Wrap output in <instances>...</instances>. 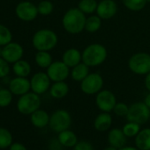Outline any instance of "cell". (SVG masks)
Instances as JSON below:
<instances>
[{"label":"cell","mask_w":150,"mask_h":150,"mask_svg":"<svg viewBox=\"0 0 150 150\" xmlns=\"http://www.w3.org/2000/svg\"><path fill=\"white\" fill-rule=\"evenodd\" d=\"M9 90L11 91L13 95L22 96L31 90L30 81L27 77H19L17 76L11 79L9 83Z\"/></svg>","instance_id":"obj_15"},{"label":"cell","mask_w":150,"mask_h":150,"mask_svg":"<svg viewBox=\"0 0 150 150\" xmlns=\"http://www.w3.org/2000/svg\"><path fill=\"white\" fill-rule=\"evenodd\" d=\"M34 61L36 64L42 69H48L53 62L52 56L48 51H37L35 54Z\"/></svg>","instance_id":"obj_25"},{"label":"cell","mask_w":150,"mask_h":150,"mask_svg":"<svg viewBox=\"0 0 150 150\" xmlns=\"http://www.w3.org/2000/svg\"><path fill=\"white\" fill-rule=\"evenodd\" d=\"M118 12V4L114 0H102L98 3L96 15L102 19H111Z\"/></svg>","instance_id":"obj_14"},{"label":"cell","mask_w":150,"mask_h":150,"mask_svg":"<svg viewBox=\"0 0 150 150\" xmlns=\"http://www.w3.org/2000/svg\"><path fill=\"white\" fill-rule=\"evenodd\" d=\"M62 62L70 69L82 62V52L75 47L66 49L62 55Z\"/></svg>","instance_id":"obj_17"},{"label":"cell","mask_w":150,"mask_h":150,"mask_svg":"<svg viewBox=\"0 0 150 150\" xmlns=\"http://www.w3.org/2000/svg\"><path fill=\"white\" fill-rule=\"evenodd\" d=\"M89 68L84 62H80L78 65L72 68L71 70V76L73 81L75 82H81L83 81L88 75H89Z\"/></svg>","instance_id":"obj_23"},{"label":"cell","mask_w":150,"mask_h":150,"mask_svg":"<svg viewBox=\"0 0 150 150\" xmlns=\"http://www.w3.org/2000/svg\"><path fill=\"white\" fill-rule=\"evenodd\" d=\"M129 69L139 76H146L150 72V54L140 52L133 54L128 61Z\"/></svg>","instance_id":"obj_6"},{"label":"cell","mask_w":150,"mask_h":150,"mask_svg":"<svg viewBox=\"0 0 150 150\" xmlns=\"http://www.w3.org/2000/svg\"><path fill=\"white\" fill-rule=\"evenodd\" d=\"M12 93L9 89H0V107H7L12 101Z\"/></svg>","instance_id":"obj_32"},{"label":"cell","mask_w":150,"mask_h":150,"mask_svg":"<svg viewBox=\"0 0 150 150\" xmlns=\"http://www.w3.org/2000/svg\"><path fill=\"white\" fill-rule=\"evenodd\" d=\"M50 115L44 110L38 109L30 115V121L36 128H44L50 124Z\"/></svg>","instance_id":"obj_19"},{"label":"cell","mask_w":150,"mask_h":150,"mask_svg":"<svg viewBox=\"0 0 150 150\" xmlns=\"http://www.w3.org/2000/svg\"><path fill=\"white\" fill-rule=\"evenodd\" d=\"M72 122V120L70 112L65 109H58L50 115L49 127L54 133L59 134L70 129Z\"/></svg>","instance_id":"obj_5"},{"label":"cell","mask_w":150,"mask_h":150,"mask_svg":"<svg viewBox=\"0 0 150 150\" xmlns=\"http://www.w3.org/2000/svg\"><path fill=\"white\" fill-rule=\"evenodd\" d=\"M102 18L95 15H90L89 17L87 18L86 19V24H85V30L90 33H96L99 31V29L102 26Z\"/></svg>","instance_id":"obj_26"},{"label":"cell","mask_w":150,"mask_h":150,"mask_svg":"<svg viewBox=\"0 0 150 150\" xmlns=\"http://www.w3.org/2000/svg\"><path fill=\"white\" fill-rule=\"evenodd\" d=\"M143 102H144V104H145V105L150 109V92H149V93L146 95V97H145Z\"/></svg>","instance_id":"obj_40"},{"label":"cell","mask_w":150,"mask_h":150,"mask_svg":"<svg viewBox=\"0 0 150 150\" xmlns=\"http://www.w3.org/2000/svg\"><path fill=\"white\" fill-rule=\"evenodd\" d=\"M10 73L9 62H7L2 56H0V78L5 77Z\"/></svg>","instance_id":"obj_35"},{"label":"cell","mask_w":150,"mask_h":150,"mask_svg":"<svg viewBox=\"0 0 150 150\" xmlns=\"http://www.w3.org/2000/svg\"><path fill=\"white\" fill-rule=\"evenodd\" d=\"M12 35L11 31L4 25L0 24V46H5L11 42Z\"/></svg>","instance_id":"obj_33"},{"label":"cell","mask_w":150,"mask_h":150,"mask_svg":"<svg viewBox=\"0 0 150 150\" xmlns=\"http://www.w3.org/2000/svg\"><path fill=\"white\" fill-rule=\"evenodd\" d=\"M118 150H140L137 147H133V146H125L122 149Z\"/></svg>","instance_id":"obj_41"},{"label":"cell","mask_w":150,"mask_h":150,"mask_svg":"<svg viewBox=\"0 0 150 150\" xmlns=\"http://www.w3.org/2000/svg\"><path fill=\"white\" fill-rule=\"evenodd\" d=\"M69 93V85L65 82H55L50 88V94L53 98L61 99Z\"/></svg>","instance_id":"obj_21"},{"label":"cell","mask_w":150,"mask_h":150,"mask_svg":"<svg viewBox=\"0 0 150 150\" xmlns=\"http://www.w3.org/2000/svg\"><path fill=\"white\" fill-rule=\"evenodd\" d=\"M122 130L127 138H135L138 135V134L141 132V126L137 123L127 121V123L125 124L124 127H122Z\"/></svg>","instance_id":"obj_29"},{"label":"cell","mask_w":150,"mask_h":150,"mask_svg":"<svg viewBox=\"0 0 150 150\" xmlns=\"http://www.w3.org/2000/svg\"><path fill=\"white\" fill-rule=\"evenodd\" d=\"M98 3L96 0H80L78 4V8L85 15L93 14L96 11Z\"/></svg>","instance_id":"obj_27"},{"label":"cell","mask_w":150,"mask_h":150,"mask_svg":"<svg viewBox=\"0 0 150 150\" xmlns=\"http://www.w3.org/2000/svg\"><path fill=\"white\" fill-rule=\"evenodd\" d=\"M9 150H27V149L26 148V146L20 142H13Z\"/></svg>","instance_id":"obj_38"},{"label":"cell","mask_w":150,"mask_h":150,"mask_svg":"<svg viewBox=\"0 0 150 150\" xmlns=\"http://www.w3.org/2000/svg\"><path fill=\"white\" fill-rule=\"evenodd\" d=\"M24 54L23 47L17 42H10L4 46L1 51V56L9 63H15L21 60Z\"/></svg>","instance_id":"obj_13"},{"label":"cell","mask_w":150,"mask_h":150,"mask_svg":"<svg viewBox=\"0 0 150 150\" xmlns=\"http://www.w3.org/2000/svg\"><path fill=\"white\" fill-rule=\"evenodd\" d=\"M50 82L51 80L50 79L49 76L47 73L44 72H38L34 74L31 80H30V84H31V90L33 92L42 95L47 92L50 88Z\"/></svg>","instance_id":"obj_12"},{"label":"cell","mask_w":150,"mask_h":150,"mask_svg":"<svg viewBox=\"0 0 150 150\" xmlns=\"http://www.w3.org/2000/svg\"><path fill=\"white\" fill-rule=\"evenodd\" d=\"M42 105L40 95L34 92H27L19 97L17 102V110L23 115H31L40 109Z\"/></svg>","instance_id":"obj_4"},{"label":"cell","mask_w":150,"mask_h":150,"mask_svg":"<svg viewBox=\"0 0 150 150\" xmlns=\"http://www.w3.org/2000/svg\"><path fill=\"white\" fill-rule=\"evenodd\" d=\"M125 7L132 11H140L148 4L147 0H122Z\"/></svg>","instance_id":"obj_30"},{"label":"cell","mask_w":150,"mask_h":150,"mask_svg":"<svg viewBox=\"0 0 150 150\" xmlns=\"http://www.w3.org/2000/svg\"><path fill=\"white\" fill-rule=\"evenodd\" d=\"M126 118L129 122L137 123L141 126L145 125L150 120V109L144 102H136L129 106Z\"/></svg>","instance_id":"obj_7"},{"label":"cell","mask_w":150,"mask_h":150,"mask_svg":"<svg viewBox=\"0 0 150 150\" xmlns=\"http://www.w3.org/2000/svg\"><path fill=\"white\" fill-rule=\"evenodd\" d=\"M135 147L140 150H150V128H143L135 137Z\"/></svg>","instance_id":"obj_22"},{"label":"cell","mask_w":150,"mask_h":150,"mask_svg":"<svg viewBox=\"0 0 150 150\" xmlns=\"http://www.w3.org/2000/svg\"><path fill=\"white\" fill-rule=\"evenodd\" d=\"M107 142L110 146H112L118 149H120L123 147L126 146L127 137L125 135L121 128L114 127V128H111L108 131Z\"/></svg>","instance_id":"obj_16"},{"label":"cell","mask_w":150,"mask_h":150,"mask_svg":"<svg viewBox=\"0 0 150 150\" xmlns=\"http://www.w3.org/2000/svg\"><path fill=\"white\" fill-rule=\"evenodd\" d=\"M13 73L19 77H27L31 72V66L27 61L19 60L13 63L12 66Z\"/></svg>","instance_id":"obj_24"},{"label":"cell","mask_w":150,"mask_h":150,"mask_svg":"<svg viewBox=\"0 0 150 150\" xmlns=\"http://www.w3.org/2000/svg\"><path fill=\"white\" fill-rule=\"evenodd\" d=\"M112 121L113 119L110 112H101L95 117L94 120V128L97 132H107L111 129Z\"/></svg>","instance_id":"obj_18"},{"label":"cell","mask_w":150,"mask_h":150,"mask_svg":"<svg viewBox=\"0 0 150 150\" xmlns=\"http://www.w3.org/2000/svg\"><path fill=\"white\" fill-rule=\"evenodd\" d=\"M46 73L50 79L55 83L65 81L71 75V70L70 68L62 61H57L50 64V66L47 69Z\"/></svg>","instance_id":"obj_10"},{"label":"cell","mask_w":150,"mask_h":150,"mask_svg":"<svg viewBox=\"0 0 150 150\" xmlns=\"http://www.w3.org/2000/svg\"><path fill=\"white\" fill-rule=\"evenodd\" d=\"M129 111V106L124 102H118L114 107L113 112L118 117H126Z\"/></svg>","instance_id":"obj_34"},{"label":"cell","mask_w":150,"mask_h":150,"mask_svg":"<svg viewBox=\"0 0 150 150\" xmlns=\"http://www.w3.org/2000/svg\"><path fill=\"white\" fill-rule=\"evenodd\" d=\"M64 147L60 144L57 138L53 139L49 143V150H62Z\"/></svg>","instance_id":"obj_37"},{"label":"cell","mask_w":150,"mask_h":150,"mask_svg":"<svg viewBox=\"0 0 150 150\" xmlns=\"http://www.w3.org/2000/svg\"><path fill=\"white\" fill-rule=\"evenodd\" d=\"M87 17L78 7L69 9L63 16L64 29L71 34H78L85 30Z\"/></svg>","instance_id":"obj_1"},{"label":"cell","mask_w":150,"mask_h":150,"mask_svg":"<svg viewBox=\"0 0 150 150\" xmlns=\"http://www.w3.org/2000/svg\"><path fill=\"white\" fill-rule=\"evenodd\" d=\"M144 84H145V87L146 89L150 92V72L149 74L146 75L145 76V80H144Z\"/></svg>","instance_id":"obj_39"},{"label":"cell","mask_w":150,"mask_h":150,"mask_svg":"<svg viewBox=\"0 0 150 150\" xmlns=\"http://www.w3.org/2000/svg\"><path fill=\"white\" fill-rule=\"evenodd\" d=\"M38 13L42 16H48L52 13L54 10L53 4L49 0H42L37 5Z\"/></svg>","instance_id":"obj_31"},{"label":"cell","mask_w":150,"mask_h":150,"mask_svg":"<svg viewBox=\"0 0 150 150\" xmlns=\"http://www.w3.org/2000/svg\"><path fill=\"white\" fill-rule=\"evenodd\" d=\"M107 56L108 52L103 45L93 43L86 47L82 51V62L88 67H97L106 61Z\"/></svg>","instance_id":"obj_2"},{"label":"cell","mask_w":150,"mask_h":150,"mask_svg":"<svg viewBox=\"0 0 150 150\" xmlns=\"http://www.w3.org/2000/svg\"><path fill=\"white\" fill-rule=\"evenodd\" d=\"M58 42L57 33L47 28L38 30L33 36L32 43L37 51H50Z\"/></svg>","instance_id":"obj_3"},{"label":"cell","mask_w":150,"mask_h":150,"mask_svg":"<svg viewBox=\"0 0 150 150\" xmlns=\"http://www.w3.org/2000/svg\"><path fill=\"white\" fill-rule=\"evenodd\" d=\"M104 81L99 73H89V75L80 82V90L86 95H96L103 90Z\"/></svg>","instance_id":"obj_8"},{"label":"cell","mask_w":150,"mask_h":150,"mask_svg":"<svg viewBox=\"0 0 150 150\" xmlns=\"http://www.w3.org/2000/svg\"><path fill=\"white\" fill-rule=\"evenodd\" d=\"M115 94L109 90H102L95 95V105L102 112H111L117 105Z\"/></svg>","instance_id":"obj_9"},{"label":"cell","mask_w":150,"mask_h":150,"mask_svg":"<svg viewBox=\"0 0 150 150\" xmlns=\"http://www.w3.org/2000/svg\"><path fill=\"white\" fill-rule=\"evenodd\" d=\"M149 121H150V120H149Z\"/></svg>","instance_id":"obj_44"},{"label":"cell","mask_w":150,"mask_h":150,"mask_svg":"<svg viewBox=\"0 0 150 150\" xmlns=\"http://www.w3.org/2000/svg\"><path fill=\"white\" fill-rule=\"evenodd\" d=\"M147 2H148V3H150V0H147Z\"/></svg>","instance_id":"obj_43"},{"label":"cell","mask_w":150,"mask_h":150,"mask_svg":"<svg viewBox=\"0 0 150 150\" xmlns=\"http://www.w3.org/2000/svg\"><path fill=\"white\" fill-rule=\"evenodd\" d=\"M103 150H118V149H116V148H114V147H112V146H107V147H105Z\"/></svg>","instance_id":"obj_42"},{"label":"cell","mask_w":150,"mask_h":150,"mask_svg":"<svg viewBox=\"0 0 150 150\" xmlns=\"http://www.w3.org/2000/svg\"><path fill=\"white\" fill-rule=\"evenodd\" d=\"M57 140L64 148H68V149L74 148L79 142L76 134L70 129L65 130L57 134Z\"/></svg>","instance_id":"obj_20"},{"label":"cell","mask_w":150,"mask_h":150,"mask_svg":"<svg viewBox=\"0 0 150 150\" xmlns=\"http://www.w3.org/2000/svg\"><path fill=\"white\" fill-rule=\"evenodd\" d=\"M12 143L13 138L11 133L4 127H0V149H9Z\"/></svg>","instance_id":"obj_28"},{"label":"cell","mask_w":150,"mask_h":150,"mask_svg":"<svg viewBox=\"0 0 150 150\" xmlns=\"http://www.w3.org/2000/svg\"><path fill=\"white\" fill-rule=\"evenodd\" d=\"M74 150H95L93 144L88 141H79L73 148Z\"/></svg>","instance_id":"obj_36"},{"label":"cell","mask_w":150,"mask_h":150,"mask_svg":"<svg viewBox=\"0 0 150 150\" xmlns=\"http://www.w3.org/2000/svg\"><path fill=\"white\" fill-rule=\"evenodd\" d=\"M15 13L19 19L27 22L34 20L39 14L37 6L29 1H23L18 4L15 8Z\"/></svg>","instance_id":"obj_11"}]
</instances>
